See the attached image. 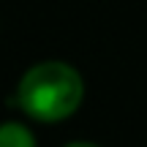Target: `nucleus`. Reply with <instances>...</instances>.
I'll use <instances>...</instances> for the list:
<instances>
[{
  "label": "nucleus",
  "mask_w": 147,
  "mask_h": 147,
  "mask_svg": "<svg viewBox=\"0 0 147 147\" xmlns=\"http://www.w3.org/2000/svg\"><path fill=\"white\" fill-rule=\"evenodd\" d=\"M63 147H101V144L87 142V139H76V142H68V144H63Z\"/></svg>",
  "instance_id": "3"
},
{
  "label": "nucleus",
  "mask_w": 147,
  "mask_h": 147,
  "mask_svg": "<svg viewBox=\"0 0 147 147\" xmlns=\"http://www.w3.org/2000/svg\"><path fill=\"white\" fill-rule=\"evenodd\" d=\"M0 147H38L33 131L19 120L0 123Z\"/></svg>",
  "instance_id": "2"
},
{
  "label": "nucleus",
  "mask_w": 147,
  "mask_h": 147,
  "mask_svg": "<svg viewBox=\"0 0 147 147\" xmlns=\"http://www.w3.org/2000/svg\"><path fill=\"white\" fill-rule=\"evenodd\" d=\"M84 101V79L71 63L41 60L19 76L14 104L36 123H63Z\"/></svg>",
  "instance_id": "1"
}]
</instances>
